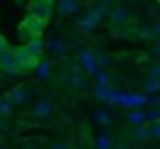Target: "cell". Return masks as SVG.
Returning a JSON list of instances; mask_svg holds the SVG:
<instances>
[{
  "label": "cell",
  "mask_w": 160,
  "mask_h": 149,
  "mask_svg": "<svg viewBox=\"0 0 160 149\" xmlns=\"http://www.w3.org/2000/svg\"><path fill=\"white\" fill-rule=\"evenodd\" d=\"M24 48H27V51H29V53L40 62V59H42V53H44V48H46V46L42 44V40H40V37H33V40H29V42H27V46H24Z\"/></svg>",
  "instance_id": "obj_12"
},
{
  "label": "cell",
  "mask_w": 160,
  "mask_h": 149,
  "mask_svg": "<svg viewBox=\"0 0 160 149\" xmlns=\"http://www.w3.org/2000/svg\"><path fill=\"white\" fill-rule=\"evenodd\" d=\"M101 20H103V18H101L94 9H90V11H88V13L77 22V27H79V31H81V33H92V31L101 24Z\"/></svg>",
  "instance_id": "obj_4"
},
{
  "label": "cell",
  "mask_w": 160,
  "mask_h": 149,
  "mask_svg": "<svg viewBox=\"0 0 160 149\" xmlns=\"http://www.w3.org/2000/svg\"><path fill=\"white\" fill-rule=\"evenodd\" d=\"M114 149H129V145H125V142H118V145H114Z\"/></svg>",
  "instance_id": "obj_33"
},
{
  "label": "cell",
  "mask_w": 160,
  "mask_h": 149,
  "mask_svg": "<svg viewBox=\"0 0 160 149\" xmlns=\"http://www.w3.org/2000/svg\"><path fill=\"white\" fill-rule=\"evenodd\" d=\"M0 68H2L5 72H9V75H20V72H24V68L16 62V55H13L11 51H5L2 55H0Z\"/></svg>",
  "instance_id": "obj_5"
},
{
  "label": "cell",
  "mask_w": 160,
  "mask_h": 149,
  "mask_svg": "<svg viewBox=\"0 0 160 149\" xmlns=\"http://www.w3.org/2000/svg\"><path fill=\"white\" fill-rule=\"evenodd\" d=\"M51 72H53L51 62H38V66H35V75H38L40 81H48V79H51Z\"/></svg>",
  "instance_id": "obj_13"
},
{
  "label": "cell",
  "mask_w": 160,
  "mask_h": 149,
  "mask_svg": "<svg viewBox=\"0 0 160 149\" xmlns=\"http://www.w3.org/2000/svg\"><path fill=\"white\" fill-rule=\"evenodd\" d=\"M79 64L86 70V75H97L101 70L99 59H97V53H92V51H81L79 53Z\"/></svg>",
  "instance_id": "obj_3"
},
{
  "label": "cell",
  "mask_w": 160,
  "mask_h": 149,
  "mask_svg": "<svg viewBox=\"0 0 160 149\" xmlns=\"http://www.w3.org/2000/svg\"><path fill=\"white\" fill-rule=\"evenodd\" d=\"M46 46H48V51H51L53 55H64V53L68 51V44H66L62 37H55V40H51Z\"/></svg>",
  "instance_id": "obj_16"
},
{
  "label": "cell",
  "mask_w": 160,
  "mask_h": 149,
  "mask_svg": "<svg viewBox=\"0 0 160 149\" xmlns=\"http://www.w3.org/2000/svg\"><path fill=\"white\" fill-rule=\"evenodd\" d=\"M51 11H53V2H51V0H33V2H31V16L40 18L42 22H46L51 18Z\"/></svg>",
  "instance_id": "obj_6"
},
{
  "label": "cell",
  "mask_w": 160,
  "mask_h": 149,
  "mask_svg": "<svg viewBox=\"0 0 160 149\" xmlns=\"http://www.w3.org/2000/svg\"><path fill=\"white\" fill-rule=\"evenodd\" d=\"M0 149H9V147H5V145H0Z\"/></svg>",
  "instance_id": "obj_34"
},
{
  "label": "cell",
  "mask_w": 160,
  "mask_h": 149,
  "mask_svg": "<svg viewBox=\"0 0 160 149\" xmlns=\"http://www.w3.org/2000/svg\"><path fill=\"white\" fill-rule=\"evenodd\" d=\"M94 77H97V83H99V86H103V88H108V81H110V77H108V72H103V70H99V72H97Z\"/></svg>",
  "instance_id": "obj_25"
},
{
  "label": "cell",
  "mask_w": 160,
  "mask_h": 149,
  "mask_svg": "<svg viewBox=\"0 0 160 149\" xmlns=\"http://www.w3.org/2000/svg\"><path fill=\"white\" fill-rule=\"evenodd\" d=\"M5 51H7V46H5V40H2V37H0V55H2Z\"/></svg>",
  "instance_id": "obj_32"
},
{
  "label": "cell",
  "mask_w": 160,
  "mask_h": 149,
  "mask_svg": "<svg viewBox=\"0 0 160 149\" xmlns=\"http://www.w3.org/2000/svg\"><path fill=\"white\" fill-rule=\"evenodd\" d=\"M149 29H151V37H153L156 42H160V20H156Z\"/></svg>",
  "instance_id": "obj_26"
},
{
  "label": "cell",
  "mask_w": 160,
  "mask_h": 149,
  "mask_svg": "<svg viewBox=\"0 0 160 149\" xmlns=\"http://www.w3.org/2000/svg\"><path fill=\"white\" fill-rule=\"evenodd\" d=\"M11 112H13V103L9 99H2V101H0V118L11 116Z\"/></svg>",
  "instance_id": "obj_21"
},
{
  "label": "cell",
  "mask_w": 160,
  "mask_h": 149,
  "mask_svg": "<svg viewBox=\"0 0 160 149\" xmlns=\"http://www.w3.org/2000/svg\"><path fill=\"white\" fill-rule=\"evenodd\" d=\"M132 138H134V140H138V142L149 140V138H151V136H149V125H138V127H134Z\"/></svg>",
  "instance_id": "obj_18"
},
{
  "label": "cell",
  "mask_w": 160,
  "mask_h": 149,
  "mask_svg": "<svg viewBox=\"0 0 160 149\" xmlns=\"http://www.w3.org/2000/svg\"><path fill=\"white\" fill-rule=\"evenodd\" d=\"M127 121H129L134 127L147 125V112H145V110H132V112L127 114Z\"/></svg>",
  "instance_id": "obj_15"
},
{
  "label": "cell",
  "mask_w": 160,
  "mask_h": 149,
  "mask_svg": "<svg viewBox=\"0 0 160 149\" xmlns=\"http://www.w3.org/2000/svg\"><path fill=\"white\" fill-rule=\"evenodd\" d=\"M92 121H94L97 125H103V127H108V125H112V123H114V116H112L108 110H97V112L92 114Z\"/></svg>",
  "instance_id": "obj_14"
},
{
  "label": "cell",
  "mask_w": 160,
  "mask_h": 149,
  "mask_svg": "<svg viewBox=\"0 0 160 149\" xmlns=\"http://www.w3.org/2000/svg\"><path fill=\"white\" fill-rule=\"evenodd\" d=\"M147 103H151V107H160V94L149 97V101H147Z\"/></svg>",
  "instance_id": "obj_30"
},
{
  "label": "cell",
  "mask_w": 160,
  "mask_h": 149,
  "mask_svg": "<svg viewBox=\"0 0 160 149\" xmlns=\"http://www.w3.org/2000/svg\"><path fill=\"white\" fill-rule=\"evenodd\" d=\"M13 55H16V62H18L24 70H27V68H35V66H38V59H35V57L24 48V46H22V48H18V51H13Z\"/></svg>",
  "instance_id": "obj_10"
},
{
  "label": "cell",
  "mask_w": 160,
  "mask_h": 149,
  "mask_svg": "<svg viewBox=\"0 0 160 149\" xmlns=\"http://www.w3.org/2000/svg\"><path fill=\"white\" fill-rule=\"evenodd\" d=\"M51 149H70V147H68L66 142H53V145H51Z\"/></svg>",
  "instance_id": "obj_31"
},
{
  "label": "cell",
  "mask_w": 160,
  "mask_h": 149,
  "mask_svg": "<svg viewBox=\"0 0 160 149\" xmlns=\"http://www.w3.org/2000/svg\"><path fill=\"white\" fill-rule=\"evenodd\" d=\"M29 94H31V92H29V88H27V86H18V88L9 90L5 99H9L13 105H22V103H27V101H29Z\"/></svg>",
  "instance_id": "obj_9"
},
{
  "label": "cell",
  "mask_w": 160,
  "mask_h": 149,
  "mask_svg": "<svg viewBox=\"0 0 160 149\" xmlns=\"http://www.w3.org/2000/svg\"><path fill=\"white\" fill-rule=\"evenodd\" d=\"M151 55L156 57V62H160V42H156V44L151 46Z\"/></svg>",
  "instance_id": "obj_28"
},
{
  "label": "cell",
  "mask_w": 160,
  "mask_h": 149,
  "mask_svg": "<svg viewBox=\"0 0 160 149\" xmlns=\"http://www.w3.org/2000/svg\"><path fill=\"white\" fill-rule=\"evenodd\" d=\"M66 86L72 88V90H83V88L88 86V79H86V75H83L79 68H75V70L66 77Z\"/></svg>",
  "instance_id": "obj_8"
},
{
  "label": "cell",
  "mask_w": 160,
  "mask_h": 149,
  "mask_svg": "<svg viewBox=\"0 0 160 149\" xmlns=\"http://www.w3.org/2000/svg\"><path fill=\"white\" fill-rule=\"evenodd\" d=\"M145 92H147V94H158V92H160V79L147 77V81H145Z\"/></svg>",
  "instance_id": "obj_20"
},
{
  "label": "cell",
  "mask_w": 160,
  "mask_h": 149,
  "mask_svg": "<svg viewBox=\"0 0 160 149\" xmlns=\"http://www.w3.org/2000/svg\"><path fill=\"white\" fill-rule=\"evenodd\" d=\"M158 121H160V107L147 110V125H149V123H158Z\"/></svg>",
  "instance_id": "obj_22"
},
{
  "label": "cell",
  "mask_w": 160,
  "mask_h": 149,
  "mask_svg": "<svg viewBox=\"0 0 160 149\" xmlns=\"http://www.w3.org/2000/svg\"><path fill=\"white\" fill-rule=\"evenodd\" d=\"M149 136L156 138V140H160V121L158 123H149Z\"/></svg>",
  "instance_id": "obj_24"
},
{
  "label": "cell",
  "mask_w": 160,
  "mask_h": 149,
  "mask_svg": "<svg viewBox=\"0 0 160 149\" xmlns=\"http://www.w3.org/2000/svg\"><path fill=\"white\" fill-rule=\"evenodd\" d=\"M136 37H138V40H145V42L153 40V37H151V29H149V27H142V29H138V31H136Z\"/></svg>",
  "instance_id": "obj_23"
},
{
  "label": "cell",
  "mask_w": 160,
  "mask_h": 149,
  "mask_svg": "<svg viewBox=\"0 0 160 149\" xmlns=\"http://www.w3.org/2000/svg\"><path fill=\"white\" fill-rule=\"evenodd\" d=\"M112 7H114V5H112V0H101V2H97L92 9H94V11H97L101 18H105V16H110Z\"/></svg>",
  "instance_id": "obj_19"
},
{
  "label": "cell",
  "mask_w": 160,
  "mask_h": 149,
  "mask_svg": "<svg viewBox=\"0 0 160 149\" xmlns=\"http://www.w3.org/2000/svg\"><path fill=\"white\" fill-rule=\"evenodd\" d=\"M31 114H33L35 118H40V121H48V118L55 114V103H53L51 99L42 97V99H38V101L33 103V110H31Z\"/></svg>",
  "instance_id": "obj_1"
},
{
  "label": "cell",
  "mask_w": 160,
  "mask_h": 149,
  "mask_svg": "<svg viewBox=\"0 0 160 149\" xmlns=\"http://www.w3.org/2000/svg\"><path fill=\"white\" fill-rule=\"evenodd\" d=\"M108 18H110V22H112L114 27H118V24L123 27V24L129 20V9H127L125 5H114Z\"/></svg>",
  "instance_id": "obj_7"
},
{
  "label": "cell",
  "mask_w": 160,
  "mask_h": 149,
  "mask_svg": "<svg viewBox=\"0 0 160 149\" xmlns=\"http://www.w3.org/2000/svg\"><path fill=\"white\" fill-rule=\"evenodd\" d=\"M94 149H114V140L108 134H99L94 138Z\"/></svg>",
  "instance_id": "obj_17"
},
{
  "label": "cell",
  "mask_w": 160,
  "mask_h": 149,
  "mask_svg": "<svg viewBox=\"0 0 160 149\" xmlns=\"http://www.w3.org/2000/svg\"><path fill=\"white\" fill-rule=\"evenodd\" d=\"M44 24H46V22H42L40 18L29 16V18L22 22V35L27 37V42L33 40V37H40V33L44 31Z\"/></svg>",
  "instance_id": "obj_2"
},
{
  "label": "cell",
  "mask_w": 160,
  "mask_h": 149,
  "mask_svg": "<svg viewBox=\"0 0 160 149\" xmlns=\"http://www.w3.org/2000/svg\"><path fill=\"white\" fill-rule=\"evenodd\" d=\"M79 7H81L79 0H59L57 11H59L62 16H72V13H77V11H79Z\"/></svg>",
  "instance_id": "obj_11"
},
{
  "label": "cell",
  "mask_w": 160,
  "mask_h": 149,
  "mask_svg": "<svg viewBox=\"0 0 160 149\" xmlns=\"http://www.w3.org/2000/svg\"><path fill=\"white\" fill-rule=\"evenodd\" d=\"M97 59H99V66H110V57L108 55H97Z\"/></svg>",
  "instance_id": "obj_29"
},
{
  "label": "cell",
  "mask_w": 160,
  "mask_h": 149,
  "mask_svg": "<svg viewBox=\"0 0 160 149\" xmlns=\"http://www.w3.org/2000/svg\"><path fill=\"white\" fill-rule=\"evenodd\" d=\"M149 77H153V79H160V62L151 64V68H149Z\"/></svg>",
  "instance_id": "obj_27"
}]
</instances>
